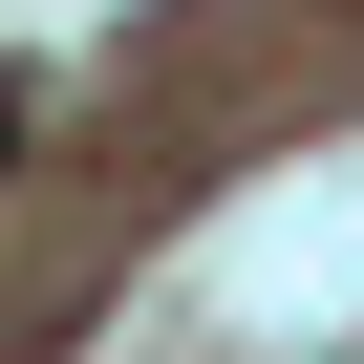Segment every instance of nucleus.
<instances>
[{
	"label": "nucleus",
	"mask_w": 364,
	"mask_h": 364,
	"mask_svg": "<svg viewBox=\"0 0 364 364\" xmlns=\"http://www.w3.org/2000/svg\"><path fill=\"white\" fill-rule=\"evenodd\" d=\"M0 150H22V86H0Z\"/></svg>",
	"instance_id": "f257e3e1"
}]
</instances>
